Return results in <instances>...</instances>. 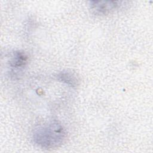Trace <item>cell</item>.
Returning <instances> with one entry per match:
<instances>
[{
    "label": "cell",
    "instance_id": "cell-1",
    "mask_svg": "<svg viewBox=\"0 0 153 153\" xmlns=\"http://www.w3.org/2000/svg\"><path fill=\"white\" fill-rule=\"evenodd\" d=\"M67 132L57 121H51L35 127L32 133L35 144L42 149H55L65 141Z\"/></svg>",
    "mask_w": 153,
    "mask_h": 153
},
{
    "label": "cell",
    "instance_id": "cell-4",
    "mask_svg": "<svg viewBox=\"0 0 153 153\" xmlns=\"http://www.w3.org/2000/svg\"><path fill=\"white\" fill-rule=\"evenodd\" d=\"M57 79L71 87H76L78 85V79L75 75L68 71H62L57 74Z\"/></svg>",
    "mask_w": 153,
    "mask_h": 153
},
{
    "label": "cell",
    "instance_id": "cell-3",
    "mask_svg": "<svg viewBox=\"0 0 153 153\" xmlns=\"http://www.w3.org/2000/svg\"><path fill=\"white\" fill-rule=\"evenodd\" d=\"M121 2L117 1H90V7L95 14L102 16L108 14L118 8Z\"/></svg>",
    "mask_w": 153,
    "mask_h": 153
},
{
    "label": "cell",
    "instance_id": "cell-2",
    "mask_svg": "<svg viewBox=\"0 0 153 153\" xmlns=\"http://www.w3.org/2000/svg\"><path fill=\"white\" fill-rule=\"evenodd\" d=\"M28 62V56L23 51L17 50L13 53L9 61L10 75L17 76L26 67Z\"/></svg>",
    "mask_w": 153,
    "mask_h": 153
}]
</instances>
